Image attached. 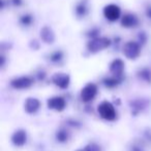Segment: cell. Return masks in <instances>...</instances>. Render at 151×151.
I'll list each match as a JSON object with an SVG mask.
<instances>
[{
	"mask_svg": "<svg viewBox=\"0 0 151 151\" xmlns=\"http://www.w3.org/2000/svg\"><path fill=\"white\" fill-rule=\"evenodd\" d=\"M77 151H87L86 149H80V150H77Z\"/></svg>",
	"mask_w": 151,
	"mask_h": 151,
	"instance_id": "cell-24",
	"label": "cell"
},
{
	"mask_svg": "<svg viewBox=\"0 0 151 151\" xmlns=\"http://www.w3.org/2000/svg\"><path fill=\"white\" fill-rule=\"evenodd\" d=\"M40 107V102L35 98H28L25 101L24 104V109L28 114H33L39 109Z\"/></svg>",
	"mask_w": 151,
	"mask_h": 151,
	"instance_id": "cell-11",
	"label": "cell"
},
{
	"mask_svg": "<svg viewBox=\"0 0 151 151\" xmlns=\"http://www.w3.org/2000/svg\"><path fill=\"white\" fill-rule=\"evenodd\" d=\"M97 93V86L94 83H88L81 91V99L85 103L91 102Z\"/></svg>",
	"mask_w": 151,
	"mask_h": 151,
	"instance_id": "cell-4",
	"label": "cell"
},
{
	"mask_svg": "<svg viewBox=\"0 0 151 151\" xmlns=\"http://www.w3.org/2000/svg\"><path fill=\"white\" fill-rule=\"evenodd\" d=\"M31 22H32V17H31V16L26 14V16H23L22 18H21V23H22L23 25H25V26H28V25H30Z\"/></svg>",
	"mask_w": 151,
	"mask_h": 151,
	"instance_id": "cell-18",
	"label": "cell"
},
{
	"mask_svg": "<svg viewBox=\"0 0 151 151\" xmlns=\"http://www.w3.org/2000/svg\"><path fill=\"white\" fill-rule=\"evenodd\" d=\"M138 76L142 80H144V81L149 82V83L151 82V70L147 69V68H144V69L140 70L138 72Z\"/></svg>",
	"mask_w": 151,
	"mask_h": 151,
	"instance_id": "cell-15",
	"label": "cell"
},
{
	"mask_svg": "<svg viewBox=\"0 0 151 151\" xmlns=\"http://www.w3.org/2000/svg\"><path fill=\"white\" fill-rule=\"evenodd\" d=\"M143 107H144V104L142 101H136L131 103V109H133V114L139 113V112L143 109Z\"/></svg>",
	"mask_w": 151,
	"mask_h": 151,
	"instance_id": "cell-17",
	"label": "cell"
},
{
	"mask_svg": "<svg viewBox=\"0 0 151 151\" xmlns=\"http://www.w3.org/2000/svg\"><path fill=\"white\" fill-rule=\"evenodd\" d=\"M141 48L140 45L135 41H128L123 46V55L129 60H135L140 56Z\"/></svg>",
	"mask_w": 151,
	"mask_h": 151,
	"instance_id": "cell-2",
	"label": "cell"
},
{
	"mask_svg": "<svg viewBox=\"0 0 151 151\" xmlns=\"http://www.w3.org/2000/svg\"><path fill=\"white\" fill-rule=\"evenodd\" d=\"M76 12H77V14H78V16L82 17V16H84V14H86V7H85L83 4H79V5L77 6Z\"/></svg>",
	"mask_w": 151,
	"mask_h": 151,
	"instance_id": "cell-20",
	"label": "cell"
},
{
	"mask_svg": "<svg viewBox=\"0 0 151 151\" xmlns=\"http://www.w3.org/2000/svg\"><path fill=\"white\" fill-rule=\"evenodd\" d=\"M146 16L149 19H151V6H148L147 9H146Z\"/></svg>",
	"mask_w": 151,
	"mask_h": 151,
	"instance_id": "cell-22",
	"label": "cell"
},
{
	"mask_svg": "<svg viewBox=\"0 0 151 151\" xmlns=\"http://www.w3.org/2000/svg\"><path fill=\"white\" fill-rule=\"evenodd\" d=\"M66 106L65 100L62 97H53L48 100V108L60 112L63 111Z\"/></svg>",
	"mask_w": 151,
	"mask_h": 151,
	"instance_id": "cell-7",
	"label": "cell"
},
{
	"mask_svg": "<svg viewBox=\"0 0 151 151\" xmlns=\"http://www.w3.org/2000/svg\"><path fill=\"white\" fill-rule=\"evenodd\" d=\"M133 151H142V150L138 149V148H133Z\"/></svg>",
	"mask_w": 151,
	"mask_h": 151,
	"instance_id": "cell-23",
	"label": "cell"
},
{
	"mask_svg": "<svg viewBox=\"0 0 151 151\" xmlns=\"http://www.w3.org/2000/svg\"><path fill=\"white\" fill-rule=\"evenodd\" d=\"M121 10L119 6L115 5V4H109L104 8V16L107 20L111 21V22H115L120 18Z\"/></svg>",
	"mask_w": 151,
	"mask_h": 151,
	"instance_id": "cell-5",
	"label": "cell"
},
{
	"mask_svg": "<svg viewBox=\"0 0 151 151\" xmlns=\"http://www.w3.org/2000/svg\"><path fill=\"white\" fill-rule=\"evenodd\" d=\"M33 81L30 77L27 76H22V77H18L16 79L12 80L10 84L16 90H24V88H28L32 86Z\"/></svg>",
	"mask_w": 151,
	"mask_h": 151,
	"instance_id": "cell-6",
	"label": "cell"
},
{
	"mask_svg": "<svg viewBox=\"0 0 151 151\" xmlns=\"http://www.w3.org/2000/svg\"><path fill=\"white\" fill-rule=\"evenodd\" d=\"M97 111L101 117L105 120L113 121L116 118V110L112 103L108 101H104L97 107Z\"/></svg>",
	"mask_w": 151,
	"mask_h": 151,
	"instance_id": "cell-1",
	"label": "cell"
},
{
	"mask_svg": "<svg viewBox=\"0 0 151 151\" xmlns=\"http://www.w3.org/2000/svg\"><path fill=\"white\" fill-rule=\"evenodd\" d=\"M123 70H124V63L120 59L114 60L110 65V72L113 74V76H115V77L122 78Z\"/></svg>",
	"mask_w": 151,
	"mask_h": 151,
	"instance_id": "cell-9",
	"label": "cell"
},
{
	"mask_svg": "<svg viewBox=\"0 0 151 151\" xmlns=\"http://www.w3.org/2000/svg\"><path fill=\"white\" fill-rule=\"evenodd\" d=\"M56 139L60 143H64L69 139V134H67V132L65 129H59L56 133Z\"/></svg>",
	"mask_w": 151,
	"mask_h": 151,
	"instance_id": "cell-16",
	"label": "cell"
},
{
	"mask_svg": "<svg viewBox=\"0 0 151 151\" xmlns=\"http://www.w3.org/2000/svg\"><path fill=\"white\" fill-rule=\"evenodd\" d=\"M121 80H122V78H119V77H109V78H105V80H104V84H105L107 88H115L116 86H118L119 83L121 82Z\"/></svg>",
	"mask_w": 151,
	"mask_h": 151,
	"instance_id": "cell-14",
	"label": "cell"
},
{
	"mask_svg": "<svg viewBox=\"0 0 151 151\" xmlns=\"http://www.w3.org/2000/svg\"><path fill=\"white\" fill-rule=\"evenodd\" d=\"M138 23V18L133 14H127L125 16H123V18L121 19V25L124 28H135L137 27Z\"/></svg>",
	"mask_w": 151,
	"mask_h": 151,
	"instance_id": "cell-12",
	"label": "cell"
},
{
	"mask_svg": "<svg viewBox=\"0 0 151 151\" xmlns=\"http://www.w3.org/2000/svg\"><path fill=\"white\" fill-rule=\"evenodd\" d=\"M26 141H27V134L24 129H18V131L12 134V142L14 145L21 147V146L25 145Z\"/></svg>",
	"mask_w": 151,
	"mask_h": 151,
	"instance_id": "cell-10",
	"label": "cell"
},
{
	"mask_svg": "<svg viewBox=\"0 0 151 151\" xmlns=\"http://www.w3.org/2000/svg\"><path fill=\"white\" fill-rule=\"evenodd\" d=\"M110 45V40L106 37H96L91 40L88 43L87 47L91 52H97L107 48Z\"/></svg>",
	"mask_w": 151,
	"mask_h": 151,
	"instance_id": "cell-3",
	"label": "cell"
},
{
	"mask_svg": "<svg viewBox=\"0 0 151 151\" xmlns=\"http://www.w3.org/2000/svg\"><path fill=\"white\" fill-rule=\"evenodd\" d=\"M87 151H98L99 148L97 145H95V144H90V145H88L86 148H85Z\"/></svg>",
	"mask_w": 151,
	"mask_h": 151,
	"instance_id": "cell-21",
	"label": "cell"
},
{
	"mask_svg": "<svg viewBox=\"0 0 151 151\" xmlns=\"http://www.w3.org/2000/svg\"><path fill=\"white\" fill-rule=\"evenodd\" d=\"M62 56L63 55L61 52H55L51 55V60H52L53 62H58L62 59Z\"/></svg>",
	"mask_w": 151,
	"mask_h": 151,
	"instance_id": "cell-19",
	"label": "cell"
},
{
	"mask_svg": "<svg viewBox=\"0 0 151 151\" xmlns=\"http://www.w3.org/2000/svg\"><path fill=\"white\" fill-rule=\"evenodd\" d=\"M40 37L47 43H53V41L55 39L54 33L48 27H44V28L42 29V31H40Z\"/></svg>",
	"mask_w": 151,
	"mask_h": 151,
	"instance_id": "cell-13",
	"label": "cell"
},
{
	"mask_svg": "<svg viewBox=\"0 0 151 151\" xmlns=\"http://www.w3.org/2000/svg\"><path fill=\"white\" fill-rule=\"evenodd\" d=\"M53 82L55 83V86H57L60 88H66L69 86V76L65 73H56L54 74L52 78Z\"/></svg>",
	"mask_w": 151,
	"mask_h": 151,
	"instance_id": "cell-8",
	"label": "cell"
}]
</instances>
